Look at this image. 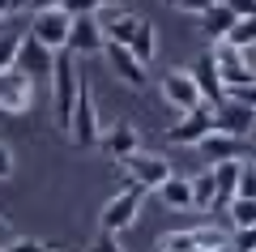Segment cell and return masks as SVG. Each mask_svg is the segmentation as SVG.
Here are the masks:
<instances>
[{
	"label": "cell",
	"instance_id": "5b68a950",
	"mask_svg": "<svg viewBox=\"0 0 256 252\" xmlns=\"http://www.w3.org/2000/svg\"><path fill=\"white\" fill-rule=\"evenodd\" d=\"M214 69L222 77V90H252V52H235V47L218 43L214 47Z\"/></svg>",
	"mask_w": 256,
	"mask_h": 252
},
{
	"label": "cell",
	"instance_id": "8992f818",
	"mask_svg": "<svg viewBox=\"0 0 256 252\" xmlns=\"http://www.w3.org/2000/svg\"><path fill=\"white\" fill-rule=\"evenodd\" d=\"M124 167V175H128V184L132 188H141V192H150V188H162L166 180H171V162L162 158V154H132L128 162H120Z\"/></svg>",
	"mask_w": 256,
	"mask_h": 252
},
{
	"label": "cell",
	"instance_id": "d6986e66",
	"mask_svg": "<svg viewBox=\"0 0 256 252\" xmlns=\"http://www.w3.org/2000/svg\"><path fill=\"white\" fill-rule=\"evenodd\" d=\"M124 47H128V56H132L141 69H150V60L158 56V30L150 26V18H141V22H137V30H132V39H128Z\"/></svg>",
	"mask_w": 256,
	"mask_h": 252
},
{
	"label": "cell",
	"instance_id": "7c38bea8",
	"mask_svg": "<svg viewBox=\"0 0 256 252\" xmlns=\"http://www.w3.org/2000/svg\"><path fill=\"white\" fill-rule=\"evenodd\" d=\"M162 99L171 103L180 116H188V111L201 107V94H196V86H192V77H188L184 69H171V73L162 77Z\"/></svg>",
	"mask_w": 256,
	"mask_h": 252
},
{
	"label": "cell",
	"instance_id": "ba28073f",
	"mask_svg": "<svg viewBox=\"0 0 256 252\" xmlns=\"http://www.w3.org/2000/svg\"><path fill=\"white\" fill-rule=\"evenodd\" d=\"M210 124H214V133H226L235 141H244L252 133V107H244L235 99H222L218 107H210Z\"/></svg>",
	"mask_w": 256,
	"mask_h": 252
},
{
	"label": "cell",
	"instance_id": "4316f807",
	"mask_svg": "<svg viewBox=\"0 0 256 252\" xmlns=\"http://www.w3.org/2000/svg\"><path fill=\"white\" fill-rule=\"evenodd\" d=\"M4 252H52V248H47V243H38V239H13Z\"/></svg>",
	"mask_w": 256,
	"mask_h": 252
},
{
	"label": "cell",
	"instance_id": "7a4b0ae2",
	"mask_svg": "<svg viewBox=\"0 0 256 252\" xmlns=\"http://www.w3.org/2000/svg\"><path fill=\"white\" fill-rule=\"evenodd\" d=\"M64 133L73 137V145H82V150H90V145H98V107H94V90H90V81L82 77V90H77L73 99V111H68V128Z\"/></svg>",
	"mask_w": 256,
	"mask_h": 252
},
{
	"label": "cell",
	"instance_id": "7402d4cb",
	"mask_svg": "<svg viewBox=\"0 0 256 252\" xmlns=\"http://www.w3.org/2000/svg\"><path fill=\"white\" fill-rule=\"evenodd\" d=\"M252 35H256V22H252V13H244V18L230 26V35L222 39V43L235 47V52H252Z\"/></svg>",
	"mask_w": 256,
	"mask_h": 252
},
{
	"label": "cell",
	"instance_id": "2e32d148",
	"mask_svg": "<svg viewBox=\"0 0 256 252\" xmlns=\"http://www.w3.org/2000/svg\"><path fill=\"white\" fill-rule=\"evenodd\" d=\"M196 154H201L210 167L235 162V158H244V141H235V137H226V133H205L201 141H196Z\"/></svg>",
	"mask_w": 256,
	"mask_h": 252
},
{
	"label": "cell",
	"instance_id": "83f0119b",
	"mask_svg": "<svg viewBox=\"0 0 256 252\" xmlns=\"http://www.w3.org/2000/svg\"><path fill=\"white\" fill-rule=\"evenodd\" d=\"M13 175V154H9V145L0 141V180H9Z\"/></svg>",
	"mask_w": 256,
	"mask_h": 252
},
{
	"label": "cell",
	"instance_id": "9a60e30c",
	"mask_svg": "<svg viewBox=\"0 0 256 252\" xmlns=\"http://www.w3.org/2000/svg\"><path fill=\"white\" fill-rule=\"evenodd\" d=\"M244 167H248L244 158L210 167V175H214V214H218V209H226L230 201H235V188H239V175H244Z\"/></svg>",
	"mask_w": 256,
	"mask_h": 252
},
{
	"label": "cell",
	"instance_id": "ac0fdd59",
	"mask_svg": "<svg viewBox=\"0 0 256 252\" xmlns=\"http://www.w3.org/2000/svg\"><path fill=\"white\" fill-rule=\"evenodd\" d=\"M102 56H107L111 73H116L120 81H128L132 90H141V86H146V69H141V64L128 56V47H120V43H102Z\"/></svg>",
	"mask_w": 256,
	"mask_h": 252
},
{
	"label": "cell",
	"instance_id": "f546056e",
	"mask_svg": "<svg viewBox=\"0 0 256 252\" xmlns=\"http://www.w3.org/2000/svg\"><path fill=\"white\" fill-rule=\"evenodd\" d=\"M9 243H13V226H9V222H4V218H0V252L9 248Z\"/></svg>",
	"mask_w": 256,
	"mask_h": 252
},
{
	"label": "cell",
	"instance_id": "4dcf8cb0",
	"mask_svg": "<svg viewBox=\"0 0 256 252\" xmlns=\"http://www.w3.org/2000/svg\"><path fill=\"white\" fill-rule=\"evenodd\" d=\"M13 9H18V5H9V0H0V22L9 18V13H13Z\"/></svg>",
	"mask_w": 256,
	"mask_h": 252
},
{
	"label": "cell",
	"instance_id": "484cf974",
	"mask_svg": "<svg viewBox=\"0 0 256 252\" xmlns=\"http://www.w3.org/2000/svg\"><path fill=\"white\" fill-rule=\"evenodd\" d=\"M226 248L230 252H256V235L252 231H230L226 235Z\"/></svg>",
	"mask_w": 256,
	"mask_h": 252
},
{
	"label": "cell",
	"instance_id": "30bf717a",
	"mask_svg": "<svg viewBox=\"0 0 256 252\" xmlns=\"http://www.w3.org/2000/svg\"><path fill=\"white\" fill-rule=\"evenodd\" d=\"M188 77H192V86H196V94H201V107H218V103L226 99L222 77H218V69H214V56L210 52H201V60L188 69Z\"/></svg>",
	"mask_w": 256,
	"mask_h": 252
},
{
	"label": "cell",
	"instance_id": "e0dca14e",
	"mask_svg": "<svg viewBox=\"0 0 256 252\" xmlns=\"http://www.w3.org/2000/svg\"><path fill=\"white\" fill-rule=\"evenodd\" d=\"M205 133H214V124H210V107H196V111H188V116H180V124H171V133H166V141L171 145H196Z\"/></svg>",
	"mask_w": 256,
	"mask_h": 252
},
{
	"label": "cell",
	"instance_id": "5bb4252c",
	"mask_svg": "<svg viewBox=\"0 0 256 252\" xmlns=\"http://www.w3.org/2000/svg\"><path fill=\"white\" fill-rule=\"evenodd\" d=\"M244 13H248L244 5H226V0H222V5H205L196 18H201V30H205V35H210L214 43H222V39L230 35V26H235Z\"/></svg>",
	"mask_w": 256,
	"mask_h": 252
},
{
	"label": "cell",
	"instance_id": "4fadbf2b",
	"mask_svg": "<svg viewBox=\"0 0 256 252\" xmlns=\"http://www.w3.org/2000/svg\"><path fill=\"white\" fill-rule=\"evenodd\" d=\"M30 103H34V86H30L18 69L0 73V111L18 116V111H30Z\"/></svg>",
	"mask_w": 256,
	"mask_h": 252
},
{
	"label": "cell",
	"instance_id": "6da1fadb",
	"mask_svg": "<svg viewBox=\"0 0 256 252\" xmlns=\"http://www.w3.org/2000/svg\"><path fill=\"white\" fill-rule=\"evenodd\" d=\"M52 111H56V124L60 128H68V111H73V99H77V90H82V77H77V60L68 52H60L56 56V64H52Z\"/></svg>",
	"mask_w": 256,
	"mask_h": 252
},
{
	"label": "cell",
	"instance_id": "3957f363",
	"mask_svg": "<svg viewBox=\"0 0 256 252\" xmlns=\"http://www.w3.org/2000/svg\"><path fill=\"white\" fill-rule=\"evenodd\" d=\"M141 201H146V192L132 188V184H124V188H120L116 197L102 205V214H98L102 235H111V239H116L120 231H128V226L137 222V214H141Z\"/></svg>",
	"mask_w": 256,
	"mask_h": 252
},
{
	"label": "cell",
	"instance_id": "52a82bcc",
	"mask_svg": "<svg viewBox=\"0 0 256 252\" xmlns=\"http://www.w3.org/2000/svg\"><path fill=\"white\" fill-rule=\"evenodd\" d=\"M52 64H56V56L47 52V47H38L34 39H26L22 35V43H18V60H13V69L22 73V77L30 81V86H47V81H52Z\"/></svg>",
	"mask_w": 256,
	"mask_h": 252
},
{
	"label": "cell",
	"instance_id": "f1b7e54d",
	"mask_svg": "<svg viewBox=\"0 0 256 252\" xmlns=\"http://www.w3.org/2000/svg\"><path fill=\"white\" fill-rule=\"evenodd\" d=\"M90 252H124V248H120V243L111 239V235H98V239H94V248H90Z\"/></svg>",
	"mask_w": 256,
	"mask_h": 252
},
{
	"label": "cell",
	"instance_id": "d4e9b609",
	"mask_svg": "<svg viewBox=\"0 0 256 252\" xmlns=\"http://www.w3.org/2000/svg\"><path fill=\"white\" fill-rule=\"evenodd\" d=\"M196 243H192V231H171L162 235V252H192Z\"/></svg>",
	"mask_w": 256,
	"mask_h": 252
},
{
	"label": "cell",
	"instance_id": "9c48e42d",
	"mask_svg": "<svg viewBox=\"0 0 256 252\" xmlns=\"http://www.w3.org/2000/svg\"><path fill=\"white\" fill-rule=\"evenodd\" d=\"M102 30H98V13H86V18H73L68 22V43H64V52L73 56H94V52H102Z\"/></svg>",
	"mask_w": 256,
	"mask_h": 252
},
{
	"label": "cell",
	"instance_id": "8fae6325",
	"mask_svg": "<svg viewBox=\"0 0 256 252\" xmlns=\"http://www.w3.org/2000/svg\"><path fill=\"white\" fill-rule=\"evenodd\" d=\"M98 150L111 162H128L132 154H141V137H137L132 124H116V128H102L98 133Z\"/></svg>",
	"mask_w": 256,
	"mask_h": 252
},
{
	"label": "cell",
	"instance_id": "ffe728a7",
	"mask_svg": "<svg viewBox=\"0 0 256 252\" xmlns=\"http://www.w3.org/2000/svg\"><path fill=\"white\" fill-rule=\"evenodd\" d=\"M158 192H162V201L171 209H192V188H188V180H180V175H171Z\"/></svg>",
	"mask_w": 256,
	"mask_h": 252
},
{
	"label": "cell",
	"instance_id": "603a6c76",
	"mask_svg": "<svg viewBox=\"0 0 256 252\" xmlns=\"http://www.w3.org/2000/svg\"><path fill=\"white\" fill-rule=\"evenodd\" d=\"M226 214H230V231H252V226H256V201L235 197L226 205Z\"/></svg>",
	"mask_w": 256,
	"mask_h": 252
},
{
	"label": "cell",
	"instance_id": "cb8c5ba5",
	"mask_svg": "<svg viewBox=\"0 0 256 252\" xmlns=\"http://www.w3.org/2000/svg\"><path fill=\"white\" fill-rule=\"evenodd\" d=\"M18 43H22L18 30H0V73L13 69V60H18Z\"/></svg>",
	"mask_w": 256,
	"mask_h": 252
},
{
	"label": "cell",
	"instance_id": "277c9868",
	"mask_svg": "<svg viewBox=\"0 0 256 252\" xmlns=\"http://www.w3.org/2000/svg\"><path fill=\"white\" fill-rule=\"evenodd\" d=\"M68 22L73 18H64L56 5H38V9L30 13V35L26 39H34L38 47H47L52 56H60L64 43H68Z\"/></svg>",
	"mask_w": 256,
	"mask_h": 252
},
{
	"label": "cell",
	"instance_id": "44dd1931",
	"mask_svg": "<svg viewBox=\"0 0 256 252\" xmlns=\"http://www.w3.org/2000/svg\"><path fill=\"white\" fill-rule=\"evenodd\" d=\"M188 188H192V209H214V175H210V167H205L201 175H192Z\"/></svg>",
	"mask_w": 256,
	"mask_h": 252
}]
</instances>
